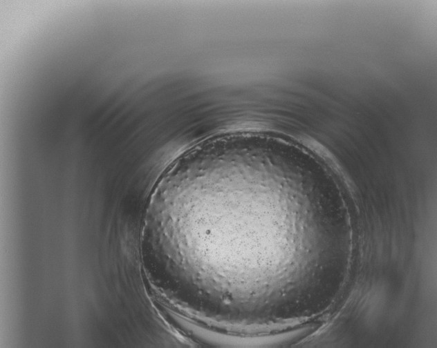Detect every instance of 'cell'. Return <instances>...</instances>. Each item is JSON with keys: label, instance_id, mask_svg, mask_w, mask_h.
<instances>
[{"label": "cell", "instance_id": "obj_1", "mask_svg": "<svg viewBox=\"0 0 437 348\" xmlns=\"http://www.w3.org/2000/svg\"><path fill=\"white\" fill-rule=\"evenodd\" d=\"M283 183L259 146L194 162L173 220L174 242L191 258L221 263L248 299L269 300L283 241Z\"/></svg>", "mask_w": 437, "mask_h": 348}]
</instances>
